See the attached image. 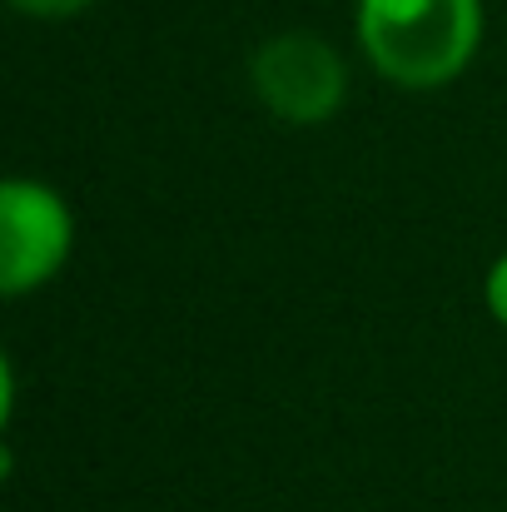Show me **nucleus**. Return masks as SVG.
<instances>
[{
  "instance_id": "5",
  "label": "nucleus",
  "mask_w": 507,
  "mask_h": 512,
  "mask_svg": "<svg viewBox=\"0 0 507 512\" xmlns=\"http://www.w3.org/2000/svg\"><path fill=\"white\" fill-rule=\"evenodd\" d=\"M10 5L30 20H70V15H85L95 0H10Z\"/></svg>"
},
{
  "instance_id": "2",
  "label": "nucleus",
  "mask_w": 507,
  "mask_h": 512,
  "mask_svg": "<svg viewBox=\"0 0 507 512\" xmlns=\"http://www.w3.org/2000/svg\"><path fill=\"white\" fill-rule=\"evenodd\" d=\"M249 90L279 125L314 130L348 105V60L314 30H274L249 55Z\"/></svg>"
},
{
  "instance_id": "4",
  "label": "nucleus",
  "mask_w": 507,
  "mask_h": 512,
  "mask_svg": "<svg viewBox=\"0 0 507 512\" xmlns=\"http://www.w3.org/2000/svg\"><path fill=\"white\" fill-rule=\"evenodd\" d=\"M483 304H488L493 324H503L507 329V249L488 264V274H483Z\"/></svg>"
},
{
  "instance_id": "3",
  "label": "nucleus",
  "mask_w": 507,
  "mask_h": 512,
  "mask_svg": "<svg viewBox=\"0 0 507 512\" xmlns=\"http://www.w3.org/2000/svg\"><path fill=\"white\" fill-rule=\"evenodd\" d=\"M75 254V209L70 199L30 174L0 184V294L20 299L60 279Z\"/></svg>"
},
{
  "instance_id": "1",
  "label": "nucleus",
  "mask_w": 507,
  "mask_h": 512,
  "mask_svg": "<svg viewBox=\"0 0 507 512\" xmlns=\"http://www.w3.org/2000/svg\"><path fill=\"white\" fill-rule=\"evenodd\" d=\"M358 50L368 70L398 90H443L468 75L483 50V0H358Z\"/></svg>"
}]
</instances>
